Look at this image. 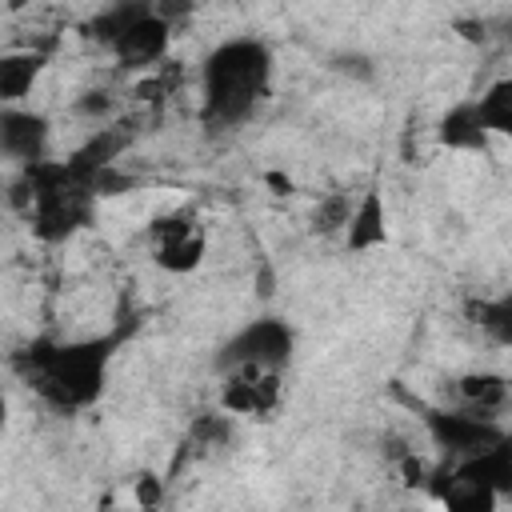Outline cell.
Listing matches in <instances>:
<instances>
[{
    "label": "cell",
    "instance_id": "obj_12",
    "mask_svg": "<svg viewBox=\"0 0 512 512\" xmlns=\"http://www.w3.org/2000/svg\"><path fill=\"white\" fill-rule=\"evenodd\" d=\"M488 140L492 136L476 116V100H460L436 120V144L448 152H488Z\"/></svg>",
    "mask_w": 512,
    "mask_h": 512
},
{
    "label": "cell",
    "instance_id": "obj_16",
    "mask_svg": "<svg viewBox=\"0 0 512 512\" xmlns=\"http://www.w3.org/2000/svg\"><path fill=\"white\" fill-rule=\"evenodd\" d=\"M468 316H472V324H480L496 344H508V340H512V300H508V296L472 300V304H468Z\"/></svg>",
    "mask_w": 512,
    "mask_h": 512
},
{
    "label": "cell",
    "instance_id": "obj_14",
    "mask_svg": "<svg viewBox=\"0 0 512 512\" xmlns=\"http://www.w3.org/2000/svg\"><path fill=\"white\" fill-rule=\"evenodd\" d=\"M124 148H128V128H96V132L68 156V168H72L84 184H92L96 172L108 168V164H116Z\"/></svg>",
    "mask_w": 512,
    "mask_h": 512
},
{
    "label": "cell",
    "instance_id": "obj_4",
    "mask_svg": "<svg viewBox=\"0 0 512 512\" xmlns=\"http://www.w3.org/2000/svg\"><path fill=\"white\" fill-rule=\"evenodd\" d=\"M424 428L448 460H460L508 440V428L500 424V416H480L468 408H424Z\"/></svg>",
    "mask_w": 512,
    "mask_h": 512
},
{
    "label": "cell",
    "instance_id": "obj_7",
    "mask_svg": "<svg viewBox=\"0 0 512 512\" xmlns=\"http://www.w3.org/2000/svg\"><path fill=\"white\" fill-rule=\"evenodd\" d=\"M280 404V372L272 368H228L220 388V412L228 416H272Z\"/></svg>",
    "mask_w": 512,
    "mask_h": 512
},
{
    "label": "cell",
    "instance_id": "obj_11",
    "mask_svg": "<svg viewBox=\"0 0 512 512\" xmlns=\"http://www.w3.org/2000/svg\"><path fill=\"white\" fill-rule=\"evenodd\" d=\"M48 56L40 48H4L0 52V104H24L44 76Z\"/></svg>",
    "mask_w": 512,
    "mask_h": 512
},
{
    "label": "cell",
    "instance_id": "obj_5",
    "mask_svg": "<svg viewBox=\"0 0 512 512\" xmlns=\"http://www.w3.org/2000/svg\"><path fill=\"white\" fill-rule=\"evenodd\" d=\"M148 244L156 268L168 276H188L208 256V232L196 224L192 212H160L148 224Z\"/></svg>",
    "mask_w": 512,
    "mask_h": 512
},
{
    "label": "cell",
    "instance_id": "obj_19",
    "mask_svg": "<svg viewBox=\"0 0 512 512\" xmlns=\"http://www.w3.org/2000/svg\"><path fill=\"white\" fill-rule=\"evenodd\" d=\"M132 504H136V508H160V504H164V476L140 472V476L132 480Z\"/></svg>",
    "mask_w": 512,
    "mask_h": 512
},
{
    "label": "cell",
    "instance_id": "obj_6",
    "mask_svg": "<svg viewBox=\"0 0 512 512\" xmlns=\"http://www.w3.org/2000/svg\"><path fill=\"white\" fill-rule=\"evenodd\" d=\"M172 44V24L164 16L152 12V4L108 44V56L124 68V72H148L168 56Z\"/></svg>",
    "mask_w": 512,
    "mask_h": 512
},
{
    "label": "cell",
    "instance_id": "obj_17",
    "mask_svg": "<svg viewBox=\"0 0 512 512\" xmlns=\"http://www.w3.org/2000/svg\"><path fill=\"white\" fill-rule=\"evenodd\" d=\"M116 108H120V100H116V92H108V88H88V92H80V96L72 100V112L84 116V120H96V124L112 120Z\"/></svg>",
    "mask_w": 512,
    "mask_h": 512
},
{
    "label": "cell",
    "instance_id": "obj_13",
    "mask_svg": "<svg viewBox=\"0 0 512 512\" xmlns=\"http://www.w3.org/2000/svg\"><path fill=\"white\" fill-rule=\"evenodd\" d=\"M456 400L468 412L500 416L508 408V376L504 372H492V368L464 372V376H456Z\"/></svg>",
    "mask_w": 512,
    "mask_h": 512
},
{
    "label": "cell",
    "instance_id": "obj_3",
    "mask_svg": "<svg viewBox=\"0 0 512 512\" xmlns=\"http://www.w3.org/2000/svg\"><path fill=\"white\" fill-rule=\"evenodd\" d=\"M296 332L280 316H256L240 332H232L216 356V368H272L280 372L292 360Z\"/></svg>",
    "mask_w": 512,
    "mask_h": 512
},
{
    "label": "cell",
    "instance_id": "obj_15",
    "mask_svg": "<svg viewBox=\"0 0 512 512\" xmlns=\"http://www.w3.org/2000/svg\"><path fill=\"white\" fill-rule=\"evenodd\" d=\"M476 116L488 128V136H508L512 132V80L500 76L476 96Z\"/></svg>",
    "mask_w": 512,
    "mask_h": 512
},
{
    "label": "cell",
    "instance_id": "obj_9",
    "mask_svg": "<svg viewBox=\"0 0 512 512\" xmlns=\"http://www.w3.org/2000/svg\"><path fill=\"white\" fill-rule=\"evenodd\" d=\"M344 248L348 252H376L392 240L388 232V208H384V196L380 188H364L360 200L348 208V220H344Z\"/></svg>",
    "mask_w": 512,
    "mask_h": 512
},
{
    "label": "cell",
    "instance_id": "obj_21",
    "mask_svg": "<svg viewBox=\"0 0 512 512\" xmlns=\"http://www.w3.org/2000/svg\"><path fill=\"white\" fill-rule=\"evenodd\" d=\"M468 44H484V20H456L452 24Z\"/></svg>",
    "mask_w": 512,
    "mask_h": 512
},
{
    "label": "cell",
    "instance_id": "obj_2",
    "mask_svg": "<svg viewBox=\"0 0 512 512\" xmlns=\"http://www.w3.org/2000/svg\"><path fill=\"white\" fill-rule=\"evenodd\" d=\"M272 88V52L256 36L224 40L200 68V116L212 128L244 124Z\"/></svg>",
    "mask_w": 512,
    "mask_h": 512
},
{
    "label": "cell",
    "instance_id": "obj_20",
    "mask_svg": "<svg viewBox=\"0 0 512 512\" xmlns=\"http://www.w3.org/2000/svg\"><path fill=\"white\" fill-rule=\"evenodd\" d=\"M192 4H196V0H152V12H156V16H164V20L176 28V20L192 12Z\"/></svg>",
    "mask_w": 512,
    "mask_h": 512
},
{
    "label": "cell",
    "instance_id": "obj_8",
    "mask_svg": "<svg viewBox=\"0 0 512 512\" xmlns=\"http://www.w3.org/2000/svg\"><path fill=\"white\" fill-rule=\"evenodd\" d=\"M48 116L24 104H0V152L16 164H32L48 156Z\"/></svg>",
    "mask_w": 512,
    "mask_h": 512
},
{
    "label": "cell",
    "instance_id": "obj_22",
    "mask_svg": "<svg viewBox=\"0 0 512 512\" xmlns=\"http://www.w3.org/2000/svg\"><path fill=\"white\" fill-rule=\"evenodd\" d=\"M336 68H340V72H360V76H368V72H372L364 56H340V64H336Z\"/></svg>",
    "mask_w": 512,
    "mask_h": 512
},
{
    "label": "cell",
    "instance_id": "obj_23",
    "mask_svg": "<svg viewBox=\"0 0 512 512\" xmlns=\"http://www.w3.org/2000/svg\"><path fill=\"white\" fill-rule=\"evenodd\" d=\"M264 180H268V184L276 188V196H284V192H292V180H288V176H280V172H268Z\"/></svg>",
    "mask_w": 512,
    "mask_h": 512
},
{
    "label": "cell",
    "instance_id": "obj_10",
    "mask_svg": "<svg viewBox=\"0 0 512 512\" xmlns=\"http://www.w3.org/2000/svg\"><path fill=\"white\" fill-rule=\"evenodd\" d=\"M448 468H452V476H464V480H476V484L492 488L500 500L512 496V448H508V440H500L484 452L448 460Z\"/></svg>",
    "mask_w": 512,
    "mask_h": 512
},
{
    "label": "cell",
    "instance_id": "obj_18",
    "mask_svg": "<svg viewBox=\"0 0 512 512\" xmlns=\"http://www.w3.org/2000/svg\"><path fill=\"white\" fill-rule=\"evenodd\" d=\"M348 208H352V200H348L344 192L328 196V200L312 212V228L324 232V236H340V232H344V220H348Z\"/></svg>",
    "mask_w": 512,
    "mask_h": 512
},
{
    "label": "cell",
    "instance_id": "obj_24",
    "mask_svg": "<svg viewBox=\"0 0 512 512\" xmlns=\"http://www.w3.org/2000/svg\"><path fill=\"white\" fill-rule=\"evenodd\" d=\"M8 412H12V408H8V396H4V392H0V432H4V428H8Z\"/></svg>",
    "mask_w": 512,
    "mask_h": 512
},
{
    "label": "cell",
    "instance_id": "obj_1",
    "mask_svg": "<svg viewBox=\"0 0 512 512\" xmlns=\"http://www.w3.org/2000/svg\"><path fill=\"white\" fill-rule=\"evenodd\" d=\"M120 336H84V340H32L16 356V372L28 388L56 412H84L100 400Z\"/></svg>",
    "mask_w": 512,
    "mask_h": 512
}]
</instances>
